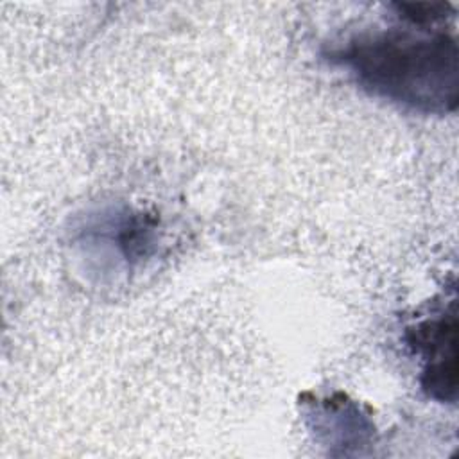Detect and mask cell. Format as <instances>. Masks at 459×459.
Returning <instances> with one entry per match:
<instances>
[{"mask_svg":"<svg viewBox=\"0 0 459 459\" xmlns=\"http://www.w3.org/2000/svg\"><path fill=\"white\" fill-rule=\"evenodd\" d=\"M375 95L421 113H450L459 100L455 36L434 25L364 32L330 52Z\"/></svg>","mask_w":459,"mask_h":459,"instance_id":"obj_1","label":"cell"},{"mask_svg":"<svg viewBox=\"0 0 459 459\" xmlns=\"http://www.w3.org/2000/svg\"><path fill=\"white\" fill-rule=\"evenodd\" d=\"M409 344L425 359L421 385L437 402H455L457 394V312L455 301L437 317L407 328Z\"/></svg>","mask_w":459,"mask_h":459,"instance_id":"obj_2","label":"cell"}]
</instances>
